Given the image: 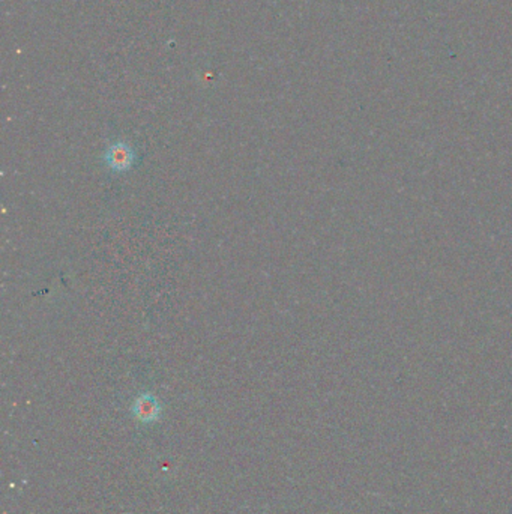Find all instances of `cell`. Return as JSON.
Segmentation results:
<instances>
[{"label":"cell","mask_w":512,"mask_h":514,"mask_svg":"<svg viewBox=\"0 0 512 514\" xmlns=\"http://www.w3.org/2000/svg\"><path fill=\"white\" fill-rule=\"evenodd\" d=\"M134 160L133 148L123 142L111 145L106 152V162L113 172H128L133 167Z\"/></svg>","instance_id":"1"},{"label":"cell","mask_w":512,"mask_h":514,"mask_svg":"<svg viewBox=\"0 0 512 514\" xmlns=\"http://www.w3.org/2000/svg\"><path fill=\"white\" fill-rule=\"evenodd\" d=\"M134 411H135V415L140 419H143V422H149V419H154V418L158 417L159 405H158L155 397L145 394L135 402Z\"/></svg>","instance_id":"2"}]
</instances>
